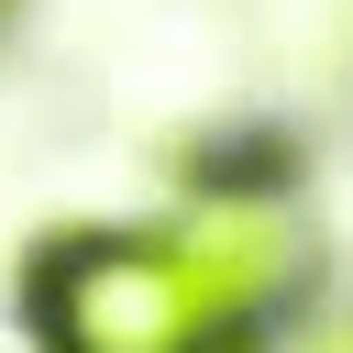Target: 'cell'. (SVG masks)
Wrapping results in <instances>:
<instances>
[{
  "mask_svg": "<svg viewBox=\"0 0 353 353\" xmlns=\"http://www.w3.org/2000/svg\"><path fill=\"white\" fill-rule=\"evenodd\" d=\"M22 320L44 353H254V331L199 287L165 221L55 232L22 265Z\"/></svg>",
  "mask_w": 353,
  "mask_h": 353,
  "instance_id": "1",
  "label": "cell"
},
{
  "mask_svg": "<svg viewBox=\"0 0 353 353\" xmlns=\"http://www.w3.org/2000/svg\"><path fill=\"white\" fill-rule=\"evenodd\" d=\"M165 232H176V254L199 265V287H210L243 331L298 287V221H287V199L254 188V176H210Z\"/></svg>",
  "mask_w": 353,
  "mask_h": 353,
  "instance_id": "2",
  "label": "cell"
},
{
  "mask_svg": "<svg viewBox=\"0 0 353 353\" xmlns=\"http://www.w3.org/2000/svg\"><path fill=\"white\" fill-rule=\"evenodd\" d=\"M320 353H353V342H320Z\"/></svg>",
  "mask_w": 353,
  "mask_h": 353,
  "instance_id": "3",
  "label": "cell"
}]
</instances>
